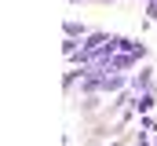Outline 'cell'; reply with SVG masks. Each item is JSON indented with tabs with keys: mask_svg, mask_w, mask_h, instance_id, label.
Segmentation results:
<instances>
[{
	"mask_svg": "<svg viewBox=\"0 0 157 146\" xmlns=\"http://www.w3.org/2000/svg\"><path fill=\"white\" fill-rule=\"evenodd\" d=\"M154 102H157L154 88H150V91H139V95L132 99V113H150V110H154Z\"/></svg>",
	"mask_w": 157,
	"mask_h": 146,
	"instance_id": "cell-2",
	"label": "cell"
},
{
	"mask_svg": "<svg viewBox=\"0 0 157 146\" xmlns=\"http://www.w3.org/2000/svg\"><path fill=\"white\" fill-rule=\"evenodd\" d=\"M150 88H154L150 70H139V77H132V80H128V91H132V95H139V91H150Z\"/></svg>",
	"mask_w": 157,
	"mask_h": 146,
	"instance_id": "cell-3",
	"label": "cell"
},
{
	"mask_svg": "<svg viewBox=\"0 0 157 146\" xmlns=\"http://www.w3.org/2000/svg\"><path fill=\"white\" fill-rule=\"evenodd\" d=\"M117 51H135V55L146 59V44L143 40H132V36H117Z\"/></svg>",
	"mask_w": 157,
	"mask_h": 146,
	"instance_id": "cell-4",
	"label": "cell"
},
{
	"mask_svg": "<svg viewBox=\"0 0 157 146\" xmlns=\"http://www.w3.org/2000/svg\"><path fill=\"white\" fill-rule=\"evenodd\" d=\"M139 59H143V55H135V51H117L113 62H110V70H113V73H128V70L139 66Z\"/></svg>",
	"mask_w": 157,
	"mask_h": 146,
	"instance_id": "cell-1",
	"label": "cell"
},
{
	"mask_svg": "<svg viewBox=\"0 0 157 146\" xmlns=\"http://www.w3.org/2000/svg\"><path fill=\"white\" fill-rule=\"evenodd\" d=\"M73 4H77V0H73Z\"/></svg>",
	"mask_w": 157,
	"mask_h": 146,
	"instance_id": "cell-8",
	"label": "cell"
},
{
	"mask_svg": "<svg viewBox=\"0 0 157 146\" xmlns=\"http://www.w3.org/2000/svg\"><path fill=\"white\" fill-rule=\"evenodd\" d=\"M77 77H80V70H70L66 77H62V88H66V91H73V84H77Z\"/></svg>",
	"mask_w": 157,
	"mask_h": 146,
	"instance_id": "cell-6",
	"label": "cell"
},
{
	"mask_svg": "<svg viewBox=\"0 0 157 146\" xmlns=\"http://www.w3.org/2000/svg\"><path fill=\"white\" fill-rule=\"evenodd\" d=\"M139 128H143V132H154L157 121H154V117H143V121H139Z\"/></svg>",
	"mask_w": 157,
	"mask_h": 146,
	"instance_id": "cell-7",
	"label": "cell"
},
{
	"mask_svg": "<svg viewBox=\"0 0 157 146\" xmlns=\"http://www.w3.org/2000/svg\"><path fill=\"white\" fill-rule=\"evenodd\" d=\"M66 36H77V40H84V36H88V26L70 18V22H66Z\"/></svg>",
	"mask_w": 157,
	"mask_h": 146,
	"instance_id": "cell-5",
	"label": "cell"
}]
</instances>
